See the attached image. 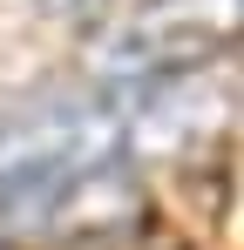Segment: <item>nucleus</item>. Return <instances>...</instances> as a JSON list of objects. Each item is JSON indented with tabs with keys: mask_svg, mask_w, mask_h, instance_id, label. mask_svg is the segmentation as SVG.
<instances>
[{
	"mask_svg": "<svg viewBox=\"0 0 244 250\" xmlns=\"http://www.w3.org/2000/svg\"><path fill=\"white\" fill-rule=\"evenodd\" d=\"M238 41V0H143L88 34V75L102 88L210 68Z\"/></svg>",
	"mask_w": 244,
	"mask_h": 250,
	"instance_id": "obj_1",
	"label": "nucleus"
},
{
	"mask_svg": "<svg viewBox=\"0 0 244 250\" xmlns=\"http://www.w3.org/2000/svg\"><path fill=\"white\" fill-rule=\"evenodd\" d=\"M41 14H54V21H102L116 0H34Z\"/></svg>",
	"mask_w": 244,
	"mask_h": 250,
	"instance_id": "obj_2",
	"label": "nucleus"
}]
</instances>
